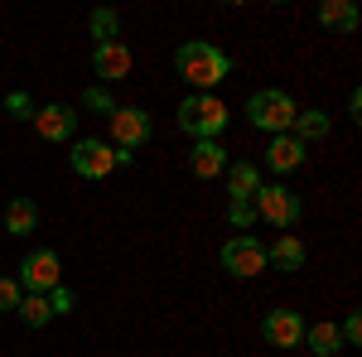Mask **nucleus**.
Returning <instances> with one entry per match:
<instances>
[{
    "label": "nucleus",
    "instance_id": "obj_1",
    "mask_svg": "<svg viewBox=\"0 0 362 357\" xmlns=\"http://www.w3.org/2000/svg\"><path fill=\"white\" fill-rule=\"evenodd\" d=\"M174 68H179V78H184V83H194L198 92H208V87H218L227 73H232V58H227L218 44L189 39V44H179V54H174Z\"/></svg>",
    "mask_w": 362,
    "mask_h": 357
},
{
    "label": "nucleus",
    "instance_id": "obj_2",
    "mask_svg": "<svg viewBox=\"0 0 362 357\" xmlns=\"http://www.w3.org/2000/svg\"><path fill=\"white\" fill-rule=\"evenodd\" d=\"M295 116H300L295 97L280 92V87H261V92L247 97V121L256 126V131H266V136H290Z\"/></svg>",
    "mask_w": 362,
    "mask_h": 357
},
{
    "label": "nucleus",
    "instance_id": "obj_3",
    "mask_svg": "<svg viewBox=\"0 0 362 357\" xmlns=\"http://www.w3.org/2000/svg\"><path fill=\"white\" fill-rule=\"evenodd\" d=\"M227 126V107L213 92H194L179 102V131H189L194 140H218Z\"/></svg>",
    "mask_w": 362,
    "mask_h": 357
},
{
    "label": "nucleus",
    "instance_id": "obj_4",
    "mask_svg": "<svg viewBox=\"0 0 362 357\" xmlns=\"http://www.w3.org/2000/svg\"><path fill=\"white\" fill-rule=\"evenodd\" d=\"M58 285H63V261H58V251L39 247L20 261V290H25V295H49Z\"/></svg>",
    "mask_w": 362,
    "mask_h": 357
},
{
    "label": "nucleus",
    "instance_id": "obj_5",
    "mask_svg": "<svg viewBox=\"0 0 362 357\" xmlns=\"http://www.w3.org/2000/svg\"><path fill=\"white\" fill-rule=\"evenodd\" d=\"M251 208H256V218H266L271 227H280V232H290V227L300 222V198L285 189V184H261L256 198H251Z\"/></svg>",
    "mask_w": 362,
    "mask_h": 357
},
{
    "label": "nucleus",
    "instance_id": "obj_6",
    "mask_svg": "<svg viewBox=\"0 0 362 357\" xmlns=\"http://www.w3.org/2000/svg\"><path fill=\"white\" fill-rule=\"evenodd\" d=\"M150 131H155V126H150V111L116 107L112 111V140H107V145H112V150H131V155H136L140 145L150 140Z\"/></svg>",
    "mask_w": 362,
    "mask_h": 357
},
{
    "label": "nucleus",
    "instance_id": "obj_7",
    "mask_svg": "<svg viewBox=\"0 0 362 357\" xmlns=\"http://www.w3.org/2000/svg\"><path fill=\"white\" fill-rule=\"evenodd\" d=\"M266 266H271V261H266V247H261L256 237H232L223 247V271L237 275V280H251V275H261Z\"/></svg>",
    "mask_w": 362,
    "mask_h": 357
},
{
    "label": "nucleus",
    "instance_id": "obj_8",
    "mask_svg": "<svg viewBox=\"0 0 362 357\" xmlns=\"http://www.w3.org/2000/svg\"><path fill=\"white\" fill-rule=\"evenodd\" d=\"M73 174H83V179H107L116 169V150L107 140H73Z\"/></svg>",
    "mask_w": 362,
    "mask_h": 357
},
{
    "label": "nucleus",
    "instance_id": "obj_9",
    "mask_svg": "<svg viewBox=\"0 0 362 357\" xmlns=\"http://www.w3.org/2000/svg\"><path fill=\"white\" fill-rule=\"evenodd\" d=\"M261 333H266L271 348H300L305 343V319H300V309H271L261 319Z\"/></svg>",
    "mask_w": 362,
    "mask_h": 357
},
{
    "label": "nucleus",
    "instance_id": "obj_10",
    "mask_svg": "<svg viewBox=\"0 0 362 357\" xmlns=\"http://www.w3.org/2000/svg\"><path fill=\"white\" fill-rule=\"evenodd\" d=\"M34 131L44 140H54V145H63V140H73V131H78V116H73V107H63V102L39 107L34 111Z\"/></svg>",
    "mask_w": 362,
    "mask_h": 357
},
{
    "label": "nucleus",
    "instance_id": "obj_11",
    "mask_svg": "<svg viewBox=\"0 0 362 357\" xmlns=\"http://www.w3.org/2000/svg\"><path fill=\"white\" fill-rule=\"evenodd\" d=\"M92 68H97L102 87H107V83H121V78L131 73V49H126L121 39H112V44H97V49H92Z\"/></svg>",
    "mask_w": 362,
    "mask_h": 357
},
{
    "label": "nucleus",
    "instance_id": "obj_12",
    "mask_svg": "<svg viewBox=\"0 0 362 357\" xmlns=\"http://www.w3.org/2000/svg\"><path fill=\"white\" fill-rule=\"evenodd\" d=\"M189 169H194L198 179H218V174H227V150L218 145V140H194Z\"/></svg>",
    "mask_w": 362,
    "mask_h": 357
},
{
    "label": "nucleus",
    "instance_id": "obj_13",
    "mask_svg": "<svg viewBox=\"0 0 362 357\" xmlns=\"http://www.w3.org/2000/svg\"><path fill=\"white\" fill-rule=\"evenodd\" d=\"M256 189H261V169L251 165V160L227 165V198H232V203H251Z\"/></svg>",
    "mask_w": 362,
    "mask_h": 357
},
{
    "label": "nucleus",
    "instance_id": "obj_14",
    "mask_svg": "<svg viewBox=\"0 0 362 357\" xmlns=\"http://www.w3.org/2000/svg\"><path fill=\"white\" fill-rule=\"evenodd\" d=\"M305 165V145L295 136H271V150H266V169H276V174H290V169Z\"/></svg>",
    "mask_w": 362,
    "mask_h": 357
},
{
    "label": "nucleus",
    "instance_id": "obj_15",
    "mask_svg": "<svg viewBox=\"0 0 362 357\" xmlns=\"http://www.w3.org/2000/svg\"><path fill=\"white\" fill-rule=\"evenodd\" d=\"M266 261H271L276 271H300V266H305V242H300L295 232H280L276 247H266Z\"/></svg>",
    "mask_w": 362,
    "mask_h": 357
},
{
    "label": "nucleus",
    "instance_id": "obj_16",
    "mask_svg": "<svg viewBox=\"0 0 362 357\" xmlns=\"http://www.w3.org/2000/svg\"><path fill=\"white\" fill-rule=\"evenodd\" d=\"M305 348L314 357H334V353H343V333H338V324H305Z\"/></svg>",
    "mask_w": 362,
    "mask_h": 357
},
{
    "label": "nucleus",
    "instance_id": "obj_17",
    "mask_svg": "<svg viewBox=\"0 0 362 357\" xmlns=\"http://www.w3.org/2000/svg\"><path fill=\"white\" fill-rule=\"evenodd\" d=\"M319 25L353 34V29H358V5H353V0H324V5H319Z\"/></svg>",
    "mask_w": 362,
    "mask_h": 357
},
{
    "label": "nucleus",
    "instance_id": "obj_18",
    "mask_svg": "<svg viewBox=\"0 0 362 357\" xmlns=\"http://www.w3.org/2000/svg\"><path fill=\"white\" fill-rule=\"evenodd\" d=\"M34 227H39V208H34L29 198H15V203L5 208V232H10V237H29Z\"/></svg>",
    "mask_w": 362,
    "mask_h": 357
},
{
    "label": "nucleus",
    "instance_id": "obj_19",
    "mask_svg": "<svg viewBox=\"0 0 362 357\" xmlns=\"http://www.w3.org/2000/svg\"><path fill=\"white\" fill-rule=\"evenodd\" d=\"M290 136L300 140H319V136H329V111H319V107H309V111H300L295 116V126H290Z\"/></svg>",
    "mask_w": 362,
    "mask_h": 357
},
{
    "label": "nucleus",
    "instance_id": "obj_20",
    "mask_svg": "<svg viewBox=\"0 0 362 357\" xmlns=\"http://www.w3.org/2000/svg\"><path fill=\"white\" fill-rule=\"evenodd\" d=\"M20 319H25L29 329H44L49 319H54V309H49V295H25L20 300V309H15Z\"/></svg>",
    "mask_w": 362,
    "mask_h": 357
},
{
    "label": "nucleus",
    "instance_id": "obj_21",
    "mask_svg": "<svg viewBox=\"0 0 362 357\" xmlns=\"http://www.w3.org/2000/svg\"><path fill=\"white\" fill-rule=\"evenodd\" d=\"M87 25H92V39H97V44H112L116 34H121V15H116V10H92Z\"/></svg>",
    "mask_w": 362,
    "mask_h": 357
},
{
    "label": "nucleus",
    "instance_id": "obj_22",
    "mask_svg": "<svg viewBox=\"0 0 362 357\" xmlns=\"http://www.w3.org/2000/svg\"><path fill=\"white\" fill-rule=\"evenodd\" d=\"M25 300V290H20V280L15 275H0V314H10V309H20Z\"/></svg>",
    "mask_w": 362,
    "mask_h": 357
},
{
    "label": "nucleus",
    "instance_id": "obj_23",
    "mask_svg": "<svg viewBox=\"0 0 362 357\" xmlns=\"http://www.w3.org/2000/svg\"><path fill=\"white\" fill-rule=\"evenodd\" d=\"M73 290L68 285H58V290H49V309H54V319H63V314H73Z\"/></svg>",
    "mask_w": 362,
    "mask_h": 357
},
{
    "label": "nucleus",
    "instance_id": "obj_24",
    "mask_svg": "<svg viewBox=\"0 0 362 357\" xmlns=\"http://www.w3.org/2000/svg\"><path fill=\"white\" fill-rule=\"evenodd\" d=\"M83 102H87L92 111H107V116L116 111V102H112V92H107V87H87V97H83Z\"/></svg>",
    "mask_w": 362,
    "mask_h": 357
},
{
    "label": "nucleus",
    "instance_id": "obj_25",
    "mask_svg": "<svg viewBox=\"0 0 362 357\" xmlns=\"http://www.w3.org/2000/svg\"><path fill=\"white\" fill-rule=\"evenodd\" d=\"M227 222H232V227H251V222H256V208H251V203H232V208H227Z\"/></svg>",
    "mask_w": 362,
    "mask_h": 357
},
{
    "label": "nucleus",
    "instance_id": "obj_26",
    "mask_svg": "<svg viewBox=\"0 0 362 357\" xmlns=\"http://www.w3.org/2000/svg\"><path fill=\"white\" fill-rule=\"evenodd\" d=\"M5 107L15 111V116H29V121H34V102H29L25 92H10V97H5Z\"/></svg>",
    "mask_w": 362,
    "mask_h": 357
},
{
    "label": "nucleus",
    "instance_id": "obj_27",
    "mask_svg": "<svg viewBox=\"0 0 362 357\" xmlns=\"http://www.w3.org/2000/svg\"><path fill=\"white\" fill-rule=\"evenodd\" d=\"M338 333H343V343H358V338H362V319H358V314H348Z\"/></svg>",
    "mask_w": 362,
    "mask_h": 357
}]
</instances>
